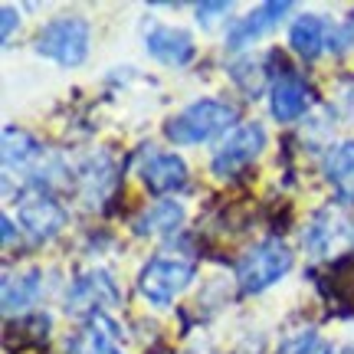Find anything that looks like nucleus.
<instances>
[{"instance_id": "18", "label": "nucleus", "mask_w": 354, "mask_h": 354, "mask_svg": "<svg viewBox=\"0 0 354 354\" xmlns=\"http://www.w3.org/2000/svg\"><path fill=\"white\" fill-rule=\"evenodd\" d=\"M39 158V141L24 131V128H3V167L13 171V167H26L30 161Z\"/></svg>"}, {"instance_id": "13", "label": "nucleus", "mask_w": 354, "mask_h": 354, "mask_svg": "<svg viewBox=\"0 0 354 354\" xmlns=\"http://www.w3.org/2000/svg\"><path fill=\"white\" fill-rule=\"evenodd\" d=\"M118 342H122V328L105 312H95V315H88L86 328L76 335L73 348L76 354H125Z\"/></svg>"}, {"instance_id": "6", "label": "nucleus", "mask_w": 354, "mask_h": 354, "mask_svg": "<svg viewBox=\"0 0 354 354\" xmlns=\"http://www.w3.org/2000/svg\"><path fill=\"white\" fill-rule=\"evenodd\" d=\"M302 243L315 259L335 256V253H348V250H354V220H348L342 210L325 207V210H318V214L312 216V223L305 227Z\"/></svg>"}, {"instance_id": "20", "label": "nucleus", "mask_w": 354, "mask_h": 354, "mask_svg": "<svg viewBox=\"0 0 354 354\" xmlns=\"http://www.w3.org/2000/svg\"><path fill=\"white\" fill-rule=\"evenodd\" d=\"M230 7H233L230 0H216V3H197V10L194 13H197V24L201 26H214L220 17H227Z\"/></svg>"}, {"instance_id": "2", "label": "nucleus", "mask_w": 354, "mask_h": 354, "mask_svg": "<svg viewBox=\"0 0 354 354\" xmlns=\"http://www.w3.org/2000/svg\"><path fill=\"white\" fill-rule=\"evenodd\" d=\"M292 269V250L282 240H263L236 259V282L243 295H259Z\"/></svg>"}, {"instance_id": "1", "label": "nucleus", "mask_w": 354, "mask_h": 354, "mask_svg": "<svg viewBox=\"0 0 354 354\" xmlns=\"http://www.w3.org/2000/svg\"><path fill=\"white\" fill-rule=\"evenodd\" d=\"M236 105L220 99H201V102H190L184 112L171 115L165 122V138L177 148H187V145H203V141L223 135L227 128L236 125Z\"/></svg>"}, {"instance_id": "8", "label": "nucleus", "mask_w": 354, "mask_h": 354, "mask_svg": "<svg viewBox=\"0 0 354 354\" xmlns=\"http://www.w3.org/2000/svg\"><path fill=\"white\" fill-rule=\"evenodd\" d=\"M112 305H122V286L105 269L79 276L66 295V312H73V315H95Z\"/></svg>"}, {"instance_id": "5", "label": "nucleus", "mask_w": 354, "mask_h": 354, "mask_svg": "<svg viewBox=\"0 0 354 354\" xmlns=\"http://www.w3.org/2000/svg\"><path fill=\"white\" fill-rule=\"evenodd\" d=\"M17 220H20L24 233L30 236V243H50L53 236L66 227L69 214H66V207L56 201L53 194L33 187L30 194H24V197H20Z\"/></svg>"}, {"instance_id": "17", "label": "nucleus", "mask_w": 354, "mask_h": 354, "mask_svg": "<svg viewBox=\"0 0 354 354\" xmlns=\"http://www.w3.org/2000/svg\"><path fill=\"white\" fill-rule=\"evenodd\" d=\"M43 292V272L30 269L24 276H3V315H20L30 305H37Z\"/></svg>"}, {"instance_id": "11", "label": "nucleus", "mask_w": 354, "mask_h": 354, "mask_svg": "<svg viewBox=\"0 0 354 354\" xmlns=\"http://www.w3.org/2000/svg\"><path fill=\"white\" fill-rule=\"evenodd\" d=\"M308 102H312V92L295 73H282L279 79H272V86H269V112H272L276 122H282V125L299 122L308 112Z\"/></svg>"}, {"instance_id": "7", "label": "nucleus", "mask_w": 354, "mask_h": 354, "mask_svg": "<svg viewBox=\"0 0 354 354\" xmlns=\"http://www.w3.org/2000/svg\"><path fill=\"white\" fill-rule=\"evenodd\" d=\"M266 148V128L259 122H246V125H236L230 131L223 145L214 151L210 158V171L216 177H227V174H236L240 167L253 165L256 158L263 154Z\"/></svg>"}, {"instance_id": "21", "label": "nucleus", "mask_w": 354, "mask_h": 354, "mask_svg": "<svg viewBox=\"0 0 354 354\" xmlns=\"http://www.w3.org/2000/svg\"><path fill=\"white\" fill-rule=\"evenodd\" d=\"M0 24H3V30H0V39H3V46H10V39H13V30L20 26V10L13 7V3H3V10H0Z\"/></svg>"}, {"instance_id": "19", "label": "nucleus", "mask_w": 354, "mask_h": 354, "mask_svg": "<svg viewBox=\"0 0 354 354\" xmlns=\"http://www.w3.org/2000/svg\"><path fill=\"white\" fill-rule=\"evenodd\" d=\"M279 354H331V348L318 338L315 331H308V335H295L292 342H286Z\"/></svg>"}, {"instance_id": "3", "label": "nucleus", "mask_w": 354, "mask_h": 354, "mask_svg": "<svg viewBox=\"0 0 354 354\" xmlns=\"http://www.w3.org/2000/svg\"><path fill=\"white\" fill-rule=\"evenodd\" d=\"M88 43H92V30L82 17H56L43 26L33 39V50L39 56H46L53 63L66 66H82L88 56Z\"/></svg>"}, {"instance_id": "12", "label": "nucleus", "mask_w": 354, "mask_h": 354, "mask_svg": "<svg viewBox=\"0 0 354 354\" xmlns=\"http://www.w3.org/2000/svg\"><path fill=\"white\" fill-rule=\"evenodd\" d=\"M141 184L151 190L154 197L174 194L187 184V165L184 158L174 151H154L148 154V161L141 165Z\"/></svg>"}, {"instance_id": "16", "label": "nucleus", "mask_w": 354, "mask_h": 354, "mask_svg": "<svg viewBox=\"0 0 354 354\" xmlns=\"http://www.w3.org/2000/svg\"><path fill=\"white\" fill-rule=\"evenodd\" d=\"M180 223H184V203L154 201L151 207H145V210L135 216L131 227H135L138 236H165V233H174Z\"/></svg>"}, {"instance_id": "9", "label": "nucleus", "mask_w": 354, "mask_h": 354, "mask_svg": "<svg viewBox=\"0 0 354 354\" xmlns=\"http://www.w3.org/2000/svg\"><path fill=\"white\" fill-rule=\"evenodd\" d=\"M292 10L289 0H269V3H259L256 10H250L246 17H240L236 24H230L227 30V50H246L250 43H256L259 37L266 33H272L282 20H286V13Z\"/></svg>"}, {"instance_id": "14", "label": "nucleus", "mask_w": 354, "mask_h": 354, "mask_svg": "<svg viewBox=\"0 0 354 354\" xmlns=\"http://www.w3.org/2000/svg\"><path fill=\"white\" fill-rule=\"evenodd\" d=\"M331 43V26L318 17V13H302L295 17V24L289 26V46L302 59H315L318 53Z\"/></svg>"}, {"instance_id": "15", "label": "nucleus", "mask_w": 354, "mask_h": 354, "mask_svg": "<svg viewBox=\"0 0 354 354\" xmlns=\"http://www.w3.org/2000/svg\"><path fill=\"white\" fill-rule=\"evenodd\" d=\"M325 177L338 201L354 203V141H338L331 148L325 158Z\"/></svg>"}, {"instance_id": "10", "label": "nucleus", "mask_w": 354, "mask_h": 354, "mask_svg": "<svg viewBox=\"0 0 354 354\" xmlns=\"http://www.w3.org/2000/svg\"><path fill=\"white\" fill-rule=\"evenodd\" d=\"M145 50L148 56H154L158 63L165 66H187L194 56H197V43L190 37L187 30H180V26H167V24H154L148 33H145Z\"/></svg>"}, {"instance_id": "22", "label": "nucleus", "mask_w": 354, "mask_h": 354, "mask_svg": "<svg viewBox=\"0 0 354 354\" xmlns=\"http://www.w3.org/2000/svg\"><path fill=\"white\" fill-rule=\"evenodd\" d=\"M0 223H3V243L10 246V243H13V220L3 214V220H0Z\"/></svg>"}, {"instance_id": "4", "label": "nucleus", "mask_w": 354, "mask_h": 354, "mask_svg": "<svg viewBox=\"0 0 354 354\" xmlns=\"http://www.w3.org/2000/svg\"><path fill=\"white\" fill-rule=\"evenodd\" d=\"M197 276V266L190 259H177V256H154L141 266L138 272V292L141 299L154 308H167L180 292L187 289Z\"/></svg>"}]
</instances>
